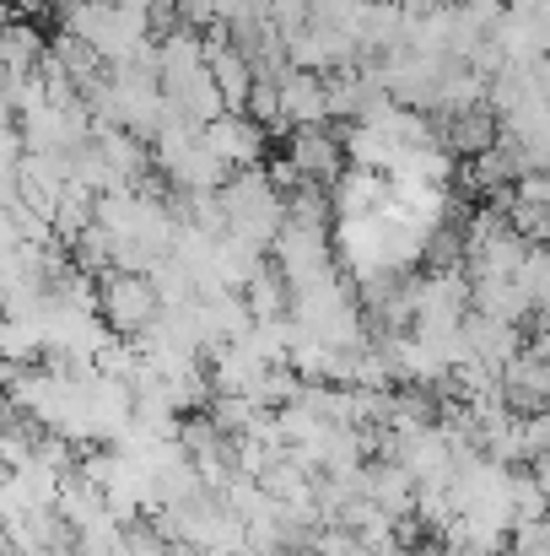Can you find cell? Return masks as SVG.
<instances>
[{
    "label": "cell",
    "instance_id": "7c38bea8",
    "mask_svg": "<svg viewBox=\"0 0 550 556\" xmlns=\"http://www.w3.org/2000/svg\"><path fill=\"white\" fill-rule=\"evenodd\" d=\"M38 357H43V336H38L33 325L0 314V363H11V368H33Z\"/></svg>",
    "mask_w": 550,
    "mask_h": 556
},
{
    "label": "cell",
    "instance_id": "4fadbf2b",
    "mask_svg": "<svg viewBox=\"0 0 550 556\" xmlns=\"http://www.w3.org/2000/svg\"><path fill=\"white\" fill-rule=\"evenodd\" d=\"M513 287L529 298V308H546V298H550V254H546V243H529V254H524V265H519Z\"/></svg>",
    "mask_w": 550,
    "mask_h": 556
},
{
    "label": "cell",
    "instance_id": "6da1fadb",
    "mask_svg": "<svg viewBox=\"0 0 550 556\" xmlns=\"http://www.w3.org/2000/svg\"><path fill=\"white\" fill-rule=\"evenodd\" d=\"M286 319L297 325V336H308V341H319V346H330V352H357V346H367L362 303H357V292H351L346 276H330V281H319V287L292 292Z\"/></svg>",
    "mask_w": 550,
    "mask_h": 556
},
{
    "label": "cell",
    "instance_id": "8fae6325",
    "mask_svg": "<svg viewBox=\"0 0 550 556\" xmlns=\"http://www.w3.org/2000/svg\"><path fill=\"white\" fill-rule=\"evenodd\" d=\"M232 174H227V163H216L205 147H200V136H194V147L183 152V163L174 168V194H216V189L227 185Z\"/></svg>",
    "mask_w": 550,
    "mask_h": 556
},
{
    "label": "cell",
    "instance_id": "ba28073f",
    "mask_svg": "<svg viewBox=\"0 0 550 556\" xmlns=\"http://www.w3.org/2000/svg\"><path fill=\"white\" fill-rule=\"evenodd\" d=\"M388 200V179L383 174H362V168H341V179L330 185V216L346 222V216H372L383 211Z\"/></svg>",
    "mask_w": 550,
    "mask_h": 556
},
{
    "label": "cell",
    "instance_id": "30bf717a",
    "mask_svg": "<svg viewBox=\"0 0 550 556\" xmlns=\"http://www.w3.org/2000/svg\"><path fill=\"white\" fill-rule=\"evenodd\" d=\"M38 60H43V33L27 16L5 22L0 27V76H33Z\"/></svg>",
    "mask_w": 550,
    "mask_h": 556
},
{
    "label": "cell",
    "instance_id": "3957f363",
    "mask_svg": "<svg viewBox=\"0 0 550 556\" xmlns=\"http://www.w3.org/2000/svg\"><path fill=\"white\" fill-rule=\"evenodd\" d=\"M157 314H163V303H157L146 276H125V270H103L98 276V319H103L108 336L136 341V336H146L157 325Z\"/></svg>",
    "mask_w": 550,
    "mask_h": 556
},
{
    "label": "cell",
    "instance_id": "5bb4252c",
    "mask_svg": "<svg viewBox=\"0 0 550 556\" xmlns=\"http://www.w3.org/2000/svg\"><path fill=\"white\" fill-rule=\"evenodd\" d=\"M508 194H513L519 205H546L550 211V174H519V179L508 185Z\"/></svg>",
    "mask_w": 550,
    "mask_h": 556
},
{
    "label": "cell",
    "instance_id": "52a82bcc",
    "mask_svg": "<svg viewBox=\"0 0 550 556\" xmlns=\"http://www.w3.org/2000/svg\"><path fill=\"white\" fill-rule=\"evenodd\" d=\"M276 98H281V119H286V130H303V125H330V114H324V76L286 71V76L276 81Z\"/></svg>",
    "mask_w": 550,
    "mask_h": 556
},
{
    "label": "cell",
    "instance_id": "5b68a950",
    "mask_svg": "<svg viewBox=\"0 0 550 556\" xmlns=\"http://www.w3.org/2000/svg\"><path fill=\"white\" fill-rule=\"evenodd\" d=\"M200 147H205L216 163H227V174H243V168H259V163H265L270 136H265L248 114H221V119H210V125L200 130Z\"/></svg>",
    "mask_w": 550,
    "mask_h": 556
},
{
    "label": "cell",
    "instance_id": "7a4b0ae2",
    "mask_svg": "<svg viewBox=\"0 0 550 556\" xmlns=\"http://www.w3.org/2000/svg\"><path fill=\"white\" fill-rule=\"evenodd\" d=\"M281 205L286 194L265 179V168H243L216 189V211H221V232L254 243L259 254L270 249V238L281 232Z\"/></svg>",
    "mask_w": 550,
    "mask_h": 556
},
{
    "label": "cell",
    "instance_id": "277c9868",
    "mask_svg": "<svg viewBox=\"0 0 550 556\" xmlns=\"http://www.w3.org/2000/svg\"><path fill=\"white\" fill-rule=\"evenodd\" d=\"M265 260L286 276V287H292V292H303V287H319V281L341 276L335 249H330V227H324V232H319V227H281V232L270 238Z\"/></svg>",
    "mask_w": 550,
    "mask_h": 556
},
{
    "label": "cell",
    "instance_id": "8992f818",
    "mask_svg": "<svg viewBox=\"0 0 550 556\" xmlns=\"http://www.w3.org/2000/svg\"><path fill=\"white\" fill-rule=\"evenodd\" d=\"M292 141H286V163H292V174L303 179V185H335L341 179V168H346V157H341V136H335V125H303V130H286Z\"/></svg>",
    "mask_w": 550,
    "mask_h": 556
},
{
    "label": "cell",
    "instance_id": "9c48e42d",
    "mask_svg": "<svg viewBox=\"0 0 550 556\" xmlns=\"http://www.w3.org/2000/svg\"><path fill=\"white\" fill-rule=\"evenodd\" d=\"M243 314H248V325H265V319H286V308H292V287H286V276L270 265V260H259L254 265V276L243 281Z\"/></svg>",
    "mask_w": 550,
    "mask_h": 556
}]
</instances>
